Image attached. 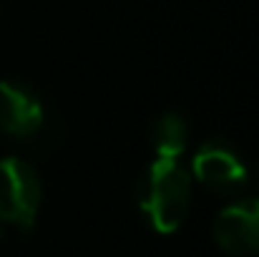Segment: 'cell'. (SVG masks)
I'll use <instances>...</instances> for the list:
<instances>
[{
    "instance_id": "1",
    "label": "cell",
    "mask_w": 259,
    "mask_h": 257,
    "mask_svg": "<svg viewBox=\"0 0 259 257\" xmlns=\"http://www.w3.org/2000/svg\"><path fill=\"white\" fill-rule=\"evenodd\" d=\"M194 176L179 159H156L139 181V207L159 235H174L191 209Z\"/></svg>"
},
{
    "instance_id": "2",
    "label": "cell",
    "mask_w": 259,
    "mask_h": 257,
    "mask_svg": "<svg viewBox=\"0 0 259 257\" xmlns=\"http://www.w3.org/2000/svg\"><path fill=\"white\" fill-rule=\"evenodd\" d=\"M40 202L43 181L38 169L20 157L0 159V222L28 232L35 227Z\"/></svg>"
},
{
    "instance_id": "3",
    "label": "cell",
    "mask_w": 259,
    "mask_h": 257,
    "mask_svg": "<svg viewBox=\"0 0 259 257\" xmlns=\"http://www.w3.org/2000/svg\"><path fill=\"white\" fill-rule=\"evenodd\" d=\"M191 176L214 192H237L247 184L249 169L242 154L224 139L204 141L191 159Z\"/></svg>"
},
{
    "instance_id": "4",
    "label": "cell",
    "mask_w": 259,
    "mask_h": 257,
    "mask_svg": "<svg viewBox=\"0 0 259 257\" xmlns=\"http://www.w3.org/2000/svg\"><path fill=\"white\" fill-rule=\"evenodd\" d=\"M214 242L232 257L259 255V197L237 199L217 214Z\"/></svg>"
},
{
    "instance_id": "5",
    "label": "cell",
    "mask_w": 259,
    "mask_h": 257,
    "mask_svg": "<svg viewBox=\"0 0 259 257\" xmlns=\"http://www.w3.org/2000/svg\"><path fill=\"white\" fill-rule=\"evenodd\" d=\"M46 108L38 96L23 81H0V131L15 139H28L40 131Z\"/></svg>"
},
{
    "instance_id": "6",
    "label": "cell",
    "mask_w": 259,
    "mask_h": 257,
    "mask_svg": "<svg viewBox=\"0 0 259 257\" xmlns=\"http://www.w3.org/2000/svg\"><path fill=\"white\" fill-rule=\"evenodd\" d=\"M151 146L156 159H181L189 149V124L179 111H166L151 129Z\"/></svg>"
},
{
    "instance_id": "7",
    "label": "cell",
    "mask_w": 259,
    "mask_h": 257,
    "mask_svg": "<svg viewBox=\"0 0 259 257\" xmlns=\"http://www.w3.org/2000/svg\"><path fill=\"white\" fill-rule=\"evenodd\" d=\"M0 237H3V222H0Z\"/></svg>"
},
{
    "instance_id": "8",
    "label": "cell",
    "mask_w": 259,
    "mask_h": 257,
    "mask_svg": "<svg viewBox=\"0 0 259 257\" xmlns=\"http://www.w3.org/2000/svg\"><path fill=\"white\" fill-rule=\"evenodd\" d=\"M257 179H259V176H257Z\"/></svg>"
}]
</instances>
